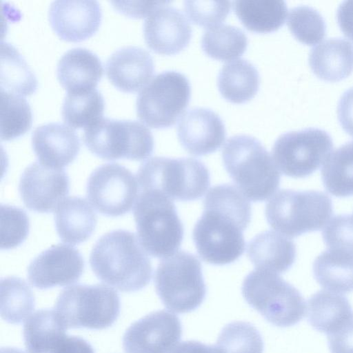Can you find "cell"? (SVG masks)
<instances>
[{
  "instance_id": "46",
  "label": "cell",
  "mask_w": 353,
  "mask_h": 353,
  "mask_svg": "<svg viewBox=\"0 0 353 353\" xmlns=\"http://www.w3.org/2000/svg\"><path fill=\"white\" fill-rule=\"evenodd\" d=\"M171 353H223L217 345H209L196 341H183Z\"/></svg>"
},
{
  "instance_id": "36",
  "label": "cell",
  "mask_w": 353,
  "mask_h": 353,
  "mask_svg": "<svg viewBox=\"0 0 353 353\" xmlns=\"http://www.w3.org/2000/svg\"><path fill=\"white\" fill-rule=\"evenodd\" d=\"M32 112L22 97L1 91V139L9 141L24 134L32 125Z\"/></svg>"
},
{
  "instance_id": "5",
  "label": "cell",
  "mask_w": 353,
  "mask_h": 353,
  "mask_svg": "<svg viewBox=\"0 0 353 353\" xmlns=\"http://www.w3.org/2000/svg\"><path fill=\"white\" fill-rule=\"evenodd\" d=\"M138 239L147 253L168 257L179 250L183 226L172 200L154 191H141L134 208Z\"/></svg>"
},
{
  "instance_id": "30",
  "label": "cell",
  "mask_w": 353,
  "mask_h": 353,
  "mask_svg": "<svg viewBox=\"0 0 353 353\" xmlns=\"http://www.w3.org/2000/svg\"><path fill=\"white\" fill-rule=\"evenodd\" d=\"M234 12L249 30L267 33L284 23L288 7L281 0H239L233 2Z\"/></svg>"
},
{
  "instance_id": "34",
  "label": "cell",
  "mask_w": 353,
  "mask_h": 353,
  "mask_svg": "<svg viewBox=\"0 0 353 353\" xmlns=\"http://www.w3.org/2000/svg\"><path fill=\"white\" fill-rule=\"evenodd\" d=\"M248 40L238 27L219 24L208 28L201 38V48L209 57L230 61L241 56L246 50Z\"/></svg>"
},
{
  "instance_id": "3",
  "label": "cell",
  "mask_w": 353,
  "mask_h": 353,
  "mask_svg": "<svg viewBox=\"0 0 353 353\" xmlns=\"http://www.w3.org/2000/svg\"><path fill=\"white\" fill-rule=\"evenodd\" d=\"M222 157L228 174L248 199L265 201L279 188V169L257 139L247 134L230 137L223 148Z\"/></svg>"
},
{
  "instance_id": "8",
  "label": "cell",
  "mask_w": 353,
  "mask_h": 353,
  "mask_svg": "<svg viewBox=\"0 0 353 353\" xmlns=\"http://www.w3.org/2000/svg\"><path fill=\"white\" fill-rule=\"evenodd\" d=\"M54 310L66 329L103 330L119 317L120 299L107 285L79 284L59 294Z\"/></svg>"
},
{
  "instance_id": "47",
  "label": "cell",
  "mask_w": 353,
  "mask_h": 353,
  "mask_svg": "<svg viewBox=\"0 0 353 353\" xmlns=\"http://www.w3.org/2000/svg\"><path fill=\"white\" fill-rule=\"evenodd\" d=\"M1 353H24L22 350L14 347H2Z\"/></svg>"
},
{
  "instance_id": "38",
  "label": "cell",
  "mask_w": 353,
  "mask_h": 353,
  "mask_svg": "<svg viewBox=\"0 0 353 353\" xmlns=\"http://www.w3.org/2000/svg\"><path fill=\"white\" fill-rule=\"evenodd\" d=\"M287 23L295 38L307 45L316 44L325 34L326 24L323 16L309 6L291 8Z\"/></svg>"
},
{
  "instance_id": "12",
  "label": "cell",
  "mask_w": 353,
  "mask_h": 353,
  "mask_svg": "<svg viewBox=\"0 0 353 353\" xmlns=\"http://www.w3.org/2000/svg\"><path fill=\"white\" fill-rule=\"evenodd\" d=\"M332 148V139L327 132L308 128L279 136L274 143L272 154L283 174L304 178L325 163Z\"/></svg>"
},
{
  "instance_id": "35",
  "label": "cell",
  "mask_w": 353,
  "mask_h": 353,
  "mask_svg": "<svg viewBox=\"0 0 353 353\" xmlns=\"http://www.w3.org/2000/svg\"><path fill=\"white\" fill-rule=\"evenodd\" d=\"M34 294L23 279L9 276L1 279V316L6 322L17 324L31 314Z\"/></svg>"
},
{
  "instance_id": "6",
  "label": "cell",
  "mask_w": 353,
  "mask_h": 353,
  "mask_svg": "<svg viewBox=\"0 0 353 353\" xmlns=\"http://www.w3.org/2000/svg\"><path fill=\"white\" fill-rule=\"evenodd\" d=\"M332 212V201L323 192L293 190L276 192L265 211L270 225L288 238L322 229Z\"/></svg>"
},
{
  "instance_id": "14",
  "label": "cell",
  "mask_w": 353,
  "mask_h": 353,
  "mask_svg": "<svg viewBox=\"0 0 353 353\" xmlns=\"http://www.w3.org/2000/svg\"><path fill=\"white\" fill-rule=\"evenodd\" d=\"M182 335L181 323L167 310L148 314L133 323L123 337L125 353H169Z\"/></svg>"
},
{
  "instance_id": "7",
  "label": "cell",
  "mask_w": 353,
  "mask_h": 353,
  "mask_svg": "<svg viewBox=\"0 0 353 353\" xmlns=\"http://www.w3.org/2000/svg\"><path fill=\"white\" fill-rule=\"evenodd\" d=\"M241 291L246 302L276 326L294 325L306 314L299 291L278 274L256 269L245 276Z\"/></svg>"
},
{
  "instance_id": "45",
  "label": "cell",
  "mask_w": 353,
  "mask_h": 353,
  "mask_svg": "<svg viewBox=\"0 0 353 353\" xmlns=\"http://www.w3.org/2000/svg\"><path fill=\"white\" fill-rule=\"evenodd\" d=\"M336 18L344 34L353 41V0L341 3L336 11Z\"/></svg>"
},
{
  "instance_id": "1",
  "label": "cell",
  "mask_w": 353,
  "mask_h": 353,
  "mask_svg": "<svg viewBox=\"0 0 353 353\" xmlns=\"http://www.w3.org/2000/svg\"><path fill=\"white\" fill-rule=\"evenodd\" d=\"M250 219V203L236 187L223 184L210 188L192 233L200 257L217 265L237 260L245 250L243 231Z\"/></svg>"
},
{
  "instance_id": "33",
  "label": "cell",
  "mask_w": 353,
  "mask_h": 353,
  "mask_svg": "<svg viewBox=\"0 0 353 353\" xmlns=\"http://www.w3.org/2000/svg\"><path fill=\"white\" fill-rule=\"evenodd\" d=\"M104 100L96 88L68 92L62 105V118L73 128H88L102 118Z\"/></svg>"
},
{
  "instance_id": "44",
  "label": "cell",
  "mask_w": 353,
  "mask_h": 353,
  "mask_svg": "<svg viewBox=\"0 0 353 353\" xmlns=\"http://www.w3.org/2000/svg\"><path fill=\"white\" fill-rule=\"evenodd\" d=\"M339 123L343 130L353 137V87L341 96L337 105Z\"/></svg>"
},
{
  "instance_id": "28",
  "label": "cell",
  "mask_w": 353,
  "mask_h": 353,
  "mask_svg": "<svg viewBox=\"0 0 353 353\" xmlns=\"http://www.w3.org/2000/svg\"><path fill=\"white\" fill-rule=\"evenodd\" d=\"M260 77L256 67L248 60H233L223 65L217 78L221 94L234 103H243L259 90Z\"/></svg>"
},
{
  "instance_id": "37",
  "label": "cell",
  "mask_w": 353,
  "mask_h": 353,
  "mask_svg": "<svg viewBox=\"0 0 353 353\" xmlns=\"http://www.w3.org/2000/svg\"><path fill=\"white\" fill-rule=\"evenodd\" d=\"M223 353H263V341L251 323L234 321L221 330L216 345Z\"/></svg>"
},
{
  "instance_id": "11",
  "label": "cell",
  "mask_w": 353,
  "mask_h": 353,
  "mask_svg": "<svg viewBox=\"0 0 353 353\" xmlns=\"http://www.w3.org/2000/svg\"><path fill=\"white\" fill-rule=\"evenodd\" d=\"M190 93V81L184 74L174 70L162 72L139 93L137 117L151 128L170 127L188 106Z\"/></svg>"
},
{
  "instance_id": "31",
  "label": "cell",
  "mask_w": 353,
  "mask_h": 353,
  "mask_svg": "<svg viewBox=\"0 0 353 353\" xmlns=\"http://www.w3.org/2000/svg\"><path fill=\"white\" fill-rule=\"evenodd\" d=\"M1 91L19 96L33 93L36 77L18 50L7 42L1 43Z\"/></svg>"
},
{
  "instance_id": "21",
  "label": "cell",
  "mask_w": 353,
  "mask_h": 353,
  "mask_svg": "<svg viewBox=\"0 0 353 353\" xmlns=\"http://www.w3.org/2000/svg\"><path fill=\"white\" fill-rule=\"evenodd\" d=\"M105 74L119 90L134 92L145 85L151 79L154 65L150 53L137 46H125L116 50L108 58Z\"/></svg>"
},
{
  "instance_id": "2",
  "label": "cell",
  "mask_w": 353,
  "mask_h": 353,
  "mask_svg": "<svg viewBox=\"0 0 353 353\" xmlns=\"http://www.w3.org/2000/svg\"><path fill=\"white\" fill-rule=\"evenodd\" d=\"M90 265L99 280L125 292L143 289L152 275L146 251L135 234L125 230L101 236L92 249Z\"/></svg>"
},
{
  "instance_id": "43",
  "label": "cell",
  "mask_w": 353,
  "mask_h": 353,
  "mask_svg": "<svg viewBox=\"0 0 353 353\" xmlns=\"http://www.w3.org/2000/svg\"><path fill=\"white\" fill-rule=\"evenodd\" d=\"M112 6L119 12L134 17L149 15L157 7L170 1H111Z\"/></svg>"
},
{
  "instance_id": "40",
  "label": "cell",
  "mask_w": 353,
  "mask_h": 353,
  "mask_svg": "<svg viewBox=\"0 0 353 353\" xmlns=\"http://www.w3.org/2000/svg\"><path fill=\"white\" fill-rule=\"evenodd\" d=\"M229 1H185L183 8L189 19L195 24L212 28L224 21L231 9Z\"/></svg>"
},
{
  "instance_id": "18",
  "label": "cell",
  "mask_w": 353,
  "mask_h": 353,
  "mask_svg": "<svg viewBox=\"0 0 353 353\" xmlns=\"http://www.w3.org/2000/svg\"><path fill=\"white\" fill-rule=\"evenodd\" d=\"M167 4L157 7L147 16L143 35L151 50L170 55L181 52L188 45L192 31L184 14Z\"/></svg>"
},
{
  "instance_id": "41",
  "label": "cell",
  "mask_w": 353,
  "mask_h": 353,
  "mask_svg": "<svg viewBox=\"0 0 353 353\" xmlns=\"http://www.w3.org/2000/svg\"><path fill=\"white\" fill-rule=\"evenodd\" d=\"M323 239L328 249L353 254V214H339L324 227Z\"/></svg>"
},
{
  "instance_id": "16",
  "label": "cell",
  "mask_w": 353,
  "mask_h": 353,
  "mask_svg": "<svg viewBox=\"0 0 353 353\" xmlns=\"http://www.w3.org/2000/svg\"><path fill=\"white\" fill-rule=\"evenodd\" d=\"M69 178L63 169L39 161L28 165L21 176L19 191L27 208L39 213L57 210L69 192Z\"/></svg>"
},
{
  "instance_id": "25",
  "label": "cell",
  "mask_w": 353,
  "mask_h": 353,
  "mask_svg": "<svg viewBox=\"0 0 353 353\" xmlns=\"http://www.w3.org/2000/svg\"><path fill=\"white\" fill-rule=\"evenodd\" d=\"M309 63L314 73L329 81H337L353 71V44L341 37L324 40L313 47Z\"/></svg>"
},
{
  "instance_id": "29",
  "label": "cell",
  "mask_w": 353,
  "mask_h": 353,
  "mask_svg": "<svg viewBox=\"0 0 353 353\" xmlns=\"http://www.w3.org/2000/svg\"><path fill=\"white\" fill-rule=\"evenodd\" d=\"M313 274L325 290L344 294L353 291V254L328 249L313 263Z\"/></svg>"
},
{
  "instance_id": "23",
  "label": "cell",
  "mask_w": 353,
  "mask_h": 353,
  "mask_svg": "<svg viewBox=\"0 0 353 353\" xmlns=\"http://www.w3.org/2000/svg\"><path fill=\"white\" fill-rule=\"evenodd\" d=\"M103 75V67L96 54L85 48L66 51L57 65V79L68 92L94 88Z\"/></svg>"
},
{
  "instance_id": "22",
  "label": "cell",
  "mask_w": 353,
  "mask_h": 353,
  "mask_svg": "<svg viewBox=\"0 0 353 353\" xmlns=\"http://www.w3.org/2000/svg\"><path fill=\"white\" fill-rule=\"evenodd\" d=\"M32 146L39 162L62 169L76 158L80 141L72 128L60 123H49L34 130Z\"/></svg>"
},
{
  "instance_id": "20",
  "label": "cell",
  "mask_w": 353,
  "mask_h": 353,
  "mask_svg": "<svg viewBox=\"0 0 353 353\" xmlns=\"http://www.w3.org/2000/svg\"><path fill=\"white\" fill-rule=\"evenodd\" d=\"M48 18L52 28L61 39L80 41L98 30L101 10L97 1L58 0L50 3Z\"/></svg>"
},
{
  "instance_id": "26",
  "label": "cell",
  "mask_w": 353,
  "mask_h": 353,
  "mask_svg": "<svg viewBox=\"0 0 353 353\" xmlns=\"http://www.w3.org/2000/svg\"><path fill=\"white\" fill-rule=\"evenodd\" d=\"M54 222L60 239L65 243L75 245L90 237L97 218L85 199L71 196L65 199L57 208Z\"/></svg>"
},
{
  "instance_id": "15",
  "label": "cell",
  "mask_w": 353,
  "mask_h": 353,
  "mask_svg": "<svg viewBox=\"0 0 353 353\" xmlns=\"http://www.w3.org/2000/svg\"><path fill=\"white\" fill-rule=\"evenodd\" d=\"M54 310H39L26 319L23 340L27 353H94L85 339L69 336Z\"/></svg>"
},
{
  "instance_id": "24",
  "label": "cell",
  "mask_w": 353,
  "mask_h": 353,
  "mask_svg": "<svg viewBox=\"0 0 353 353\" xmlns=\"http://www.w3.org/2000/svg\"><path fill=\"white\" fill-rule=\"evenodd\" d=\"M247 254L256 269L281 274L296 258V246L288 237L272 230L263 232L248 243Z\"/></svg>"
},
{
  "instance_id": "32",
  "label": "cell",
  "mask_w": 353,
  "mask_h": 353,
  "mask_svg": "<svg viewBox=\"0 0 353 353\" xmlns=\"http://www.w3.org/2000/svg\"><path fill=\"white\" fill-rule=\"evenodd\" d=\"M326 190L337 197L353 195V141L330 154L321 170Z\"/></svg>"
},
{
  "instance_id": "13",
  "label": "cell",
  "mask_w": 353,
  "mask_h": 353,
  "mask_svg": "<svg viewBox=\"0 0 353 353\" xmlns=\"http://www.w3.org/2000/svg\"><path fill=\"white\" fill-rule=\"evenodd\" d=\"M137 179L125 167L106 163L90 175L87 197L94 208L108 216H122L131 210L138 198Z\"/></svg>"
},
{
  "instance_id": "19",
  "label": "cell",
  "mask_w": 353,
  "mask_h": 353,
  "mask_svg": "<svg viewBox=\"0 0 353 353\" xmlns=\"http://www.w3.org/2000/svg\"><path fill=\"white\" fill-rule=\"evenodd\" d=\"M177 135L183 148L195 156L208 154L218 150L225 139L226 130L221 117L205 108H193L181 117Z\"/></svg>"
},
{
  "instance_id": "39",
  "label": "cell",
  "mask_w": 353,
  "mask_h": 353,
  "mask_svg": "<svg viewBox=\"0 0 353 353\" xmlns=\"http://www.w3.org/2000/svg\"><path fill=\"white\" fill-rule=\"evenodd\" d=\"M1 248L9 250L21 244L27 237L30 221L26 212L8 205H1Z\"/></svg>"
},
{
  "instance_id": "42",
  "label": "cell",
  "mask_w": 353,
  "mask_h": 353,
  "mask_svg": "<svg viewBox=\"0 0 353 353\" xmlns=\"http://www.w3.org/2000/svg\"><path fill=\"white\" fill-rule=\"evenodd\" d=\"M327 336L331 353H353V314L341 327Z\"/></svg>"
},
{
  "instance_id": "9",
  "label": "cell",
  "mask_w": 353,
  "mask_h": 353,
  "mask_svg": "<svg viewBox=\"0 0 353 353\" xmlns=\"http://www.w3.org/2000/svg\"><path fill=\"white\" fill-rule=\"evenodd\" d=\"M154 285L165 307L176 313L196 310L206 295L201 262L196 256L185 251L176 252L160 261Z\"/></svg>"
},
{
  "instance_id": "27",
  "label": "cell",
  "mask_w": 353,
  "mask_h": 353,
  "mask_svg": "<svg viewBox=\"0 0 353 353\" xmlns=\"http://www.w3.org/2000/svg\"><path fill=\"white\" fill-rule=\"evenodd\" d=\"M306 313L310 324L328 335L341 327L353 312L345 296L325 290L310 296L306 304Z\"/></svg>"
},
{
  "instance_id": "17",
  "label": "cell",
  "mask_w": 353,
  "mask_h": 353,
  "mask_svg": "<svg viewBox=\"0 0 353 353\" xmlns=\"http://www.w3.org/2000/svg\"><path fill=\"white\" fill-rule=\"evenodd\" d=\"M81 253L68 245H54L39 254L29 264L27 276L38 289L64 286L77 281L84 269Z\"/></svg>"
},
{
  "instance_id": "10",
  "label": "cell",
  "mask_w": 353,
  "mask_h": 353,
  "mask_svg": "<svg viewBox=\"0 0 353 353\" xmlns=\"http://www.w3.org/2000/svg\"><path fill=\"white\" fill-rule=\"evenodd\" d=\"M83 140L88 150L105 160L141 161L154 150L150 130L132 120L101 118L85 128Z\"/></svg>"
},
{
  "instance_id": "4",
  "label": "cell",
  "mask_w": 353,
  "mask_h": 353,
  "mask_svg": "<svg viewBox=\"0 0 353 353\" xmlns=\"http://www.w3.org/2000/svg\"><path fill=\"white\" fill-rule=\"evenodd\" d=\"M137 180L141 191L160 192L172 200L200 199L210 186V172L193 158L154 157L143 163Z\"/></svg>"
}]
</instances>
